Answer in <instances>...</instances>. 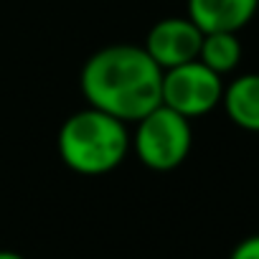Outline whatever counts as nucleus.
<instances>
[{
  "mask_svg": "<svg viewBox=\"0 0 259 259\" xmlns=\"http://www.w3.org/2000/svg\"><path fill=\"white\" fill-rule=\"evenodd\" d=\"M81 94L89 107L117 119L138 122L163 104V69L143 46H104L87 59L79 76Z\"/></svg>",
  "mask_w": 259,
  "mask_h": 259,
  "instance_id": "f257e3e1",
  "label": "nucleus"
},
{
  "mask_svg": "<svg viewBox=\"0 0 259 259\" xmlns=\"http://www.w3.org/2000/svg\"><path fill=\"white\" fill-rule=\"evenodd\" d=\"M56 148L66 168L74 173L104 176L124 160L130 150V135L122 119L87 107L64 119L59 127Z\"/></svg>",
  "mask_w": 259,
  "mask_h": 259,
  "instance_id": "f03ea898",
  "label": "nucleus"
},
{
  "mask_svg": "<svg viewBox=\"0 0 259 259\" xmlns=\"http://www.w3.org/2000/svg\"><path fill=\"white\" fill-rule=\"evenodd\" d=\"M191 145V119L165 104H158L145 117H140L135 135L130 138V148L135 150L140 163L158 173L176 170L188 158Z\"/></svg>",
  "mask_w": 259,
  "mask_h": 259,
  "instance_id": "7ed1b4c3",
  "label": "nucleus"
},
{
  "mask_svg": "<svg viewBox=\"0 0 259 259\" xmlns=\"http://www.w3.org/2000/svg\"><path fill=\"white\" fill-rule=\"evenodd\" d=\"M224 76L211 71L198 59L163 71V104L188 119L203 117L221 104Z\"/></svg>",
  "mask_w": 259,
  "mask_h": 259,
  "instance_id": "20e7f679",
  "label": "nucleus"
},
{
  "mask_svg": "<svg viewBox=\"0 0 259 259\" xmlns=\"http://www.w3.org/2000/svg\"><path fill=\"white\" fill-rule=\"evenodd\" d=\"M201 41H203V31L188 16L186 18H163L150 28L143 49L165 71V69H173V66L198 59Z\"/></svg>",
  "mask_w": 259,
  "mask_h": 259,
  "instance_id": "39448f33",
  "label": "nucleus"
},
{
  "mask_svg": "<svg viewBox=\"0 0 259 259\" xmlns=\"http://www.w3.org/2000/svg\"><path fill=\"white\" fill-rule=\"evenodd\" d=\"M259 8V0H188V18L203 31L239 33Z\"/></svg>",
  "mask_w": 259,
  "mask_h": 259,
  "instance_id": "423d86ee",
  "label": "nucleus"
},
{
  "mask_svg": "<svg viewBox=\"0 0 259 259\" xmlns=\"http://www.w3.org/2000/svg\"><path fill=\"white\" fill-rule=\"evenodd\" d=\"M221 107L236 127L259 133V74H241L224 84Z\"/></svg>",
  "mask_w": 259,
  "mask_h": 259,
  "instance_id": "0eeeda50",
  "label": "nucleus"
},
{
  "mask_svg": "<svg viewBox=\"0 0 259 259\" xmlns=\"http://www.w3.org/2000/svg\"><path fill=\"white\" fill-rule=\"evenodd\" d=\"M198 61L206 64L219 76L231 74L241 64V41H239V36L229 33V31L203 33V41H201V49H198Z\"/></svg>",
  "mask_w": 259,
  "mask_h": 259,
  "instance_id": "6e6552de",
  "label": "nucleus"
},
{
  "mask_svg": "<svg viewBox=\"0 0 259 259\" xmlns=\"http://www.w3.org/2000/svg\"><path fill=\"white\" fill-rule=\"evenodd\" d=\"M229 259H259V234H251L246 239H241L234 249Z\"/></svg>",
  "mask_w": 259,
  "mask_h": 259,
  "instance_id": "1a4fd4ad",
  "label": "nucleus"
},
{
  "mask_svg": "<svg viewBox=\"0 0 259 259\" xmlns=\"http://www.w3.org/2000/svg\"><path fill=\"white\" fill-rule=\"evenodd\" d=\"M0 259H26V256L18 254V251H8V249H3V251H0Z\"/></svg>",
  "mask_w": 259,
  "mask_h": 259,
  "instance_id": "9d476101",
  "label": "nucleus"
}]
</instances>
